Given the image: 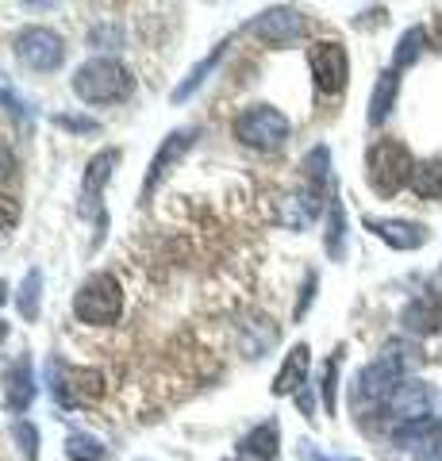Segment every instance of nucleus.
<instances>
[{
    "label": "nucleus",
    "mask_w": 442,
    "mask_h": 461,
    "mask_svg": "<svg viewBox=\"0 0 442 461\" xmlns=\"http://www.w3.org/2000/svg\"><path fill=\"white\" fill-rule=\"evenodd\" d=\"M338 369H342V350H335L331 362H327V369H323V408L331 415L338 408Z\"/></svg>",
    "instance_id": "nucleus-29"
},
{
    "label": "nucleus",
    "mask_w": 442,
    "mask_h": 461,
    "mask_svg": "<svg viewBox=\"0 0 442 461\" xmlns=\"http://www.w3.org/2000/svg\"><path fill=\"white\" fill-rule=\"evenodd\" d=\"M411 173H416V162H411L404 142L377 139L374 147H369V154H365V181H369V189H374L377 196H396L404 185H411Z\"/></svg>",
    "instance_id": "nucleus-3"
},
{
    "label": "nucleus",
    "mask_w": 442,
    "mask_h": 461,
    "mask_svg": "<svg viewBox=\"0 0 442 461\" xmlns=\"http://www.w3.org/2000/svg\"><path fill=\"white\" fill-rule=\"evenodd\" d=\"M223 54H227V42H220V47H212V54H208V58H201V62H196V66L189 69V77H185V81L177 85V89H174V104H185V100H189L196 89H201V85L208 81V74L216 69V62H220Z\"/></svg>",
    "instance_id": "nucleus-21"
},
{
    "label": "nucleus",
    "mask_w": 442,
    "mask_h": 461,
    "mask_svg": "<svg viewBox=\"0 0 442 461\" xmlns=\"http://www.w3.org/2000/svg\"><path fill=\"white\" fill-rule=\"evenodd\" d=\"M54 127H66V131H77V135H96L101 123L89 120V115H54Z\"/></svg>",
    "instance_id": "nucleus-31"
},
{
    "label": "nucleus",
    "mask_w": 442,
    "mask_h": 461,
    "mask_svg": "<svg viewBox=\"0 0 442 461\" xmlns=\"http://www.w3.org/2000/svg\"><path fill=\"white\" fill-rule=\"evenodd\" d=\"M401 327L411 330V335H438L442 330V304L431 296H416L401 312Z\"/></svg>",
    "instance_id": "nucleus-18"
},
{
    "label": "nucleus",
    "mask_w": 442,
    "mask_h": 461,
    "mask_svg": "<svg viewBox=\"0 0 442 461\" xmlns=\"http://www.w3.org/2000/svg\"><path fill=\"white\" fill-rule=\"evenodd\" d=\"M66 457L69 461H104V442L96 435H85V430H74L66 438Z\"/></svg>",
    "instance_id": "nucleus-26"
},
{
    "label": "nucleus",
    "mask_w": 442,
    "mask_h": 461,
    "mask_svg": "<svg viewBox=\"0 0 442 461\" xmlns=\"http://www.w3.org/2000/svg\"><path fill=\"white\" fill-rule=\"evenodd\" d=\"M5 300H8V285L0 281V304H5Z\"/></svg>",
    "instance_id": "nucleus-36"
},
{
    "label": "nucleus",
    "mask_w": 442,
    "mask_h": 461,
    "mask_svg": "<svg viewBox=\"0 0 442 461\" xmlns=\"http://www.w3.org/2000/svg\"><path fill=\"white\" fill-rule=\"evenodd\" d=\"M39 304H42V273L39 269H27V277L16 293V308L23 320H39Z\"/></svg>",
    "instance_id": "nucleus-25"
},
{
    "label": "nucleus",
    "mask_w": 442,
    "mask_h": 461,
    "mask_svg": "<svg viewBox=\"0 0 442 461\" xmlns=\"http://www.w3.org/2000/svg\"><path fill=\"white\" fill-rule=\"evenodd\" d=\"M250 35L262 39V42H269V47H293V42L304 35V12H296V8H289V5L266 8L262 16H254Z\"/></svg>",
    "instance_id": "nucleus-10"
},
{
    "label": "nucleus",
    "mask_w": 442,
    "mask_h": 461,
    "mask_svg": "<svg viewBox=\"0 0 442 461\" xmlns=\"http://www.w3.org/2000/svg\"><path fill=\"white\" fill-rule=\"evenodd\" d=\"M123 312V288L112 273H93L85 277L74 296V315L89 327H112Z\"/></svg>",
    "instance_id": "nucleus-4"
},
{
    "label": "nucleus",
    "mask_w": 442,
    "mask_h": 461,
    "mask_svg": "<svg viewBox=\"0 0 442 461\" xmlns=\"http://www.w3.org/2000/svg\"><path fill=\"white\" fill-rule=\"evenodd\" d=\"M396 96H401V74H396V69H384V74L377 77V85H374V96H369V123L381 127L384 120H389Z\"/></svg>",
    "instance_id": "nucleus-20"
},
{
    "label": "nucleus",
    "mask_w": 442,
    "mask_h": 461,
    "mask_svg": "<svg viewBox=\"0 0 442 461\" xmlns=\"http://www.w3.org/2000/svg\"><path fill=\"white\" fill-rule=\"evenodd\" d=\"M304 173H308V185L311 189H327V185H331V150L327 147H316L311 150L308 158H304Z\"/></svg>",
    "instance_id": "nucleus-27"
},
{
    "label": "nucleus",
    "mask_w": 442,
    "mask_h": 461,
    "mask_svg": "<svg viewBox=\"0 0 442 461\" xmlns=\"http://www.w3.org/2000/svg\"><path fill=\"white\" fill-rule=\"evenodd\" d=\"M384 415H389L392 423H423V420H431V388H427L423 381H404L401 388L392 393V400L381 408Z\"/></svg>",
    "instance_id": "nucleus-11"
},
{
    "label": "nucleus",
    "mask_w": 442,
    "mask_h": 461,
    "mask_svg": "<svg viewBox=\"0 0 442 461\" xmlns=\"http://www.w3.org/2000/svg\"><path fill=\"white\" fill-rule=\"evenodd\" d=\"M16 200H8V196H0V227H12L16 223Z\"/></svg>",
    "instance_id": "nucleus-34"
},
{
    "label": "nucleus",
    "mask_w": 442,
    "mask_h": 461,
    "mask_svg": "<svg viewBox=\"0 0 442 461\" xmlns=\"http://www.w3.org/2000/svg\"><path fill=\"white\" fill-rule=\"evenodd\" d=\"M16 54L23 66L39 69V74H50L66 62V42L62 35H54L50 27H27V32L16 39Z\"/></svg>",
    "instance_id": "nucleus-9"
},
{
    "label": "nucleus",
    "mask_w": 442,
    "mask_h": 461,
    "mask_svg": "<svg viewBox=\"0 0 442 461\" xmlns=\"http://www.w3.org/2000/svg\"><path fill=\"white\" fill-rule=\"evenodd\" d=\"M239 346L247 357H262L277 346V323L266 320V315H250L247 323L239 327Z\"/></svg>",
    "instance_id": "nucleus-19"
},
{
    "label": "nucleus",
    "mask_w": 442,
    "mask_h": 461,
    "mask_svg": "<svg viewBox=\"0 0 442 461\" xmlns=\"http://www.w3.org/2000/svg\"><path fill=\"white\" fill-rule=\"evenodd\" d=\"M308 69H311V81H316L320 96H338L347 89V77H350V58L347 47L335 39H320L308 47Z\"/></svg>",
    "instance_id": "nucleus-7"
},
{
    "label": "nucleus",
    "mask_w": 442,
    "mask_h": 461,
    "mask_svg": "<svg viewBox=\"0 0 442 461\" xmlns=\"http://www.w3.org/2000/svg\"><path fill=\"white\" fill-rule=\"evenodd\" d=\"M0 108H8L16 120H23V123H32L35 120V108H32V100H23L16 89H12V81L0 74Z\"/></svg>",
    "instance_id": "nucleus-28"
},
{
    "label": "nucleus",
    "mask_w": 442,
    "mask_h": 461,
    "mask_svg": "<svg viewBox=\"0 0 442 461\" xmlns=\"http://www.w3.org/2000/svg\"><path fill=\"white\" fill-rule=\"evenodd\" d=\"M365 227L374 230L381 242H389L392 250H419L427 242V227L416 220H377V215H369Z\"/></svg>",
    "instance_id": "nucleus-14"
},
{
    "label": "nucleus",
    "mask_w": 442,
    "mask_h": 461,
    "mask_svg": "<svg viewBox=\"0 0 442 461\" xmlns=\"http://www.w3.org/2000/svg\"><path fill=\"white\" fill-rule=\"evenodd\" d=\"M5 339H8V323H5V320H0V342H5Z\"/></svg>",
    "instance_id": "nucleus-37"
},
{
    "label": "nucleus",
    "mask_w": 442,
    "mask_h": 461,
    "mask_svg": "<svg viewBox=\"0 0 442 461\" xmlns=\"http://www.w3.org/2000/svg\"><path fill=\"white\" fill-rule=\"evenodd\" d=\"M12 169H16V154H12L8 147H0V181H8Z\"/></svg>",
    "instance_id": "nucleus-35"
},
{
    "label": "nucleus",
    "mask_w": 442,
    "mask_h": 461,
    "mask_svg": "<svg viewBox=\"0 0 442 461\" xmlns=\"http://www.w3.org/2000/svg\"><path fill=\"white\" fill-rule=\"evenodd\" d=\"M193 139H196V127H181V131H169V135H166V142L158 147V154H154V162H150L147 181H142V200L154 196V189L162 185V177L181 162L185 150L193 147Z\"/></svg>",
    "instance_id": "nucleus-12"
},
{
    "label": "nucleus",
    "mask_w": 442,
    "mask_h": 461,
    "mask_svg": "<svg viewBox=\"0 0 442 461\" xmlns=\"http://www.w3.org/2000/svg\"><path fill=\"white\" fill-rule=\"evenodd\" d=\"M301 457H304V461H358V457H342V454H323L320 446L308 442V438L301 442Z\"/></svg>",
    "instance_id": "nucleus-33"
},
{
    "label": "nucleus",
    "mask_w": 442,
    "mask_h": 461,
    "mask_svg": "<svg viewBox=\"0 0 442 461\" xmlns=\"http://www.w3.org/2000/svg\"><path fill=\"white\" fill-rule=\"evenodd\" d=\"M320 208H323V193L311 189V185H304L301 193H289V196L281 200L277 220L289 227V230H304V227H311V220L320 215Z\"/></svg>",
    "instance_id": "nucleus-15"
},
{
    "label": "nucleus",
    "mask_w": 442,
    "mask_h": 461,
    "mask_svg": "<svg viewBox=\"0 0 442 461\" xmlns=\"http://www.w3.org/2000/svg\"><path fill=\"white\" fill-rule=\"evenodd\" d=\"M327 254H331V262L347 258V212H342L338 196H331V212H327Z\"/></svg>",
    "instance_id": "nucleus-23"
},
{
    "label": "nucleus",
    "mask_w": 442,
    "mask_h": 461,
    "mask_svg": "<svg viewBox=\"0 0 442 461\" xmlns=\"http://www.w3.org/2000/svg\"><path fill=\"white\" fill-rule=\"evenodd\" d=\"M423 47H427V32H423V27H408V32L401 35V42H396V54H392V69H396V74L408 69V66H416Z\"/></svg>",
    "instance_id": "nucleus-24"
},
{
    "label": "nucleus",
    "mask_w": 442,
    "mask_h": 461,
    "mask_svg": "<svg viewBox=\"0 0 442 461\" xmlns=\"http://www.w3.org/2000/svg\"><path fill=\"white\" fill-rule=\"evenodd\" d=\"M135 93L131 69L116 58H89L74 74V96L85 104H120Z\"/></svg>",
    "instance_id": "nucleus-1"
},
{
    "label": "nucleus",
    "mask_w": 442,
    "mask_h": 461,
    "mask_svg": "<svg viewBox=\"0 0 442 461\" xmlns=\"http://www.w3.org/2000/svg\"><path fill=\"white\" fill-rule=\"evenodd\" d=\"M5 403H8V411H16V415H23L35 403V373H32L27 357H20V362H12L5 369Z\"/></svg>",
    "instance_id": "nucleus-16"
},
{
    "label": "nucleus",
    "mask_w": 442,
    "mask_h": 461,
    "mask_svg": "<svg viewBox=\"0 0 442 461\" xmlns=\"http://www.w3.org/2000/svg\"><path fill=\"white\" fill-rule=\"evenodd\" d=\"M47 373H50V396L62 408H81V403L101 400L104 393V377L96 369H77V366H66L59 357H50Z\"/></svg>",
    "instance_id": "nucleus-5"
},
{
    "label": "nucleus",
    "mask_w": 442,
    "mask_h": 461,
    "mask_svg": "<svg viewBox=\"0 0 442 461\" xmlns=\"http://www.w3.org/2000/svg\"><path fill=\"white\" fill-rule=\"evenodd\" d=\"M120 166V150H101L89 158V166H85V181H81V215H89L96 223V235H104V208H101V193L112 177V169Z\"/></svg>",
    "instance_id": "nucleus-8"
},
{
    "label": "nucleus",
    "mask_w": 442,
    "mask_h": 461,
    "mask_svg": "<svg viewBox=\"0 0 442 461\" xmlns=\"http://www.w3.org/2000/svg\"><path fill=\"white\" fill-rule=\"evenodd\" d=\"M308 366H311L308 342L293 346V350L284 354V366L277 369V377H274V396H296L301 393V388L308 384Z\"/></svg>",
    "instance_id": "nucleus-17"
},
{
    "label": "nucleus",
    "mask_w": 442,
    "mask_h": 461,
    "mask_svg": "<svg viewBox=\"0 0 442 461\" xmlns=\"http://www.w3.org/2000/svg\"><path fill=\"white\" fill-rule=\"evenodd\" d=\"M408 350L401 346H384V354L377 362H369L358 377H354V408L358 411H381L384 403L392 400V393L404 384V369H408V357H401Z\"/></svg>",
    "instance_id": "nucleus-2"
},
{
    "label": "nucleus",
    "mask_w": 442,
    "mask_h": 461,
    "mask_svg": "<svg viewBox=\"0 0 442 461\" xmlns=\"http://www.w3.org/2000/svg\"><path fill=\"white\" fill-rule=\"evenodd\" d=\"M12 438H16L20 454H23L27 461H35V457H39V430H35V423L16 420V423H12Z\"/></svg>",
    "instance_id": "nucleus-30"
},
{
    "label": "nucleus",
    "mask_w": 442,
    "mask_h": 461,
    "mask_svg": "<svg viewBox=\"0 0 442 461\" xmlns=\"http://www.w3.org/2000/svg\"><path fill=\"white\" fill-rule=\"evenodd\" d=\"M411 193H416L419 200H442V158L416 162V173H411Z\"/></svg>",
    "instance_id": "nucleus-22"
},
{
    "label": "nucleus",
    "mask_w": 442,
    "mask_h": 461,
    "mask_svg": "<svg viewBox=\"0 0 442 461\" xmlns=\"http://www.w3.org/2000/svg\"><path fill=\"white\" fill-rule=\"evenodd\" d=\"M235 139L250 150H277L289 139V120L269 104H254L235 120Z\"/></svg>",
    "instance_id": "nucleus-6"
},
{
    "label": "nucleus",
    "mask_w": 442,
    "mask_h": 461,
    "mask_svg": "<svg viewBox=\"0 0 442 461\" xmlns=\"http://www.w3.org/2000/svg\"><path fill=\"white\" fill-rule=\"evenodd\" d=\"M277 446H281V423L277 420H266L258 427H250L247 435L239 438V450L235 461H277Z\"/></svg>",
    "instance_id": "nucleus-13"
},
{
    "label": "nucleus",
    "mask_w": 442,
    "mask_h": 461,
    "mask_svg": "<svg viewBox=\"0 0 442 461\" xmlns=\"http://www.w3.org/2000/svg\"><path fill=\"white\" fill-rule=\"evenodd\" d=\"M316 285H320V277H316V273H308V277H304V288H301V300H296V308H293L296 320H301V315L311 308V300H316Z\"/></svg>",
    "instance_id": "nucleus-32"
}]
</instances>
